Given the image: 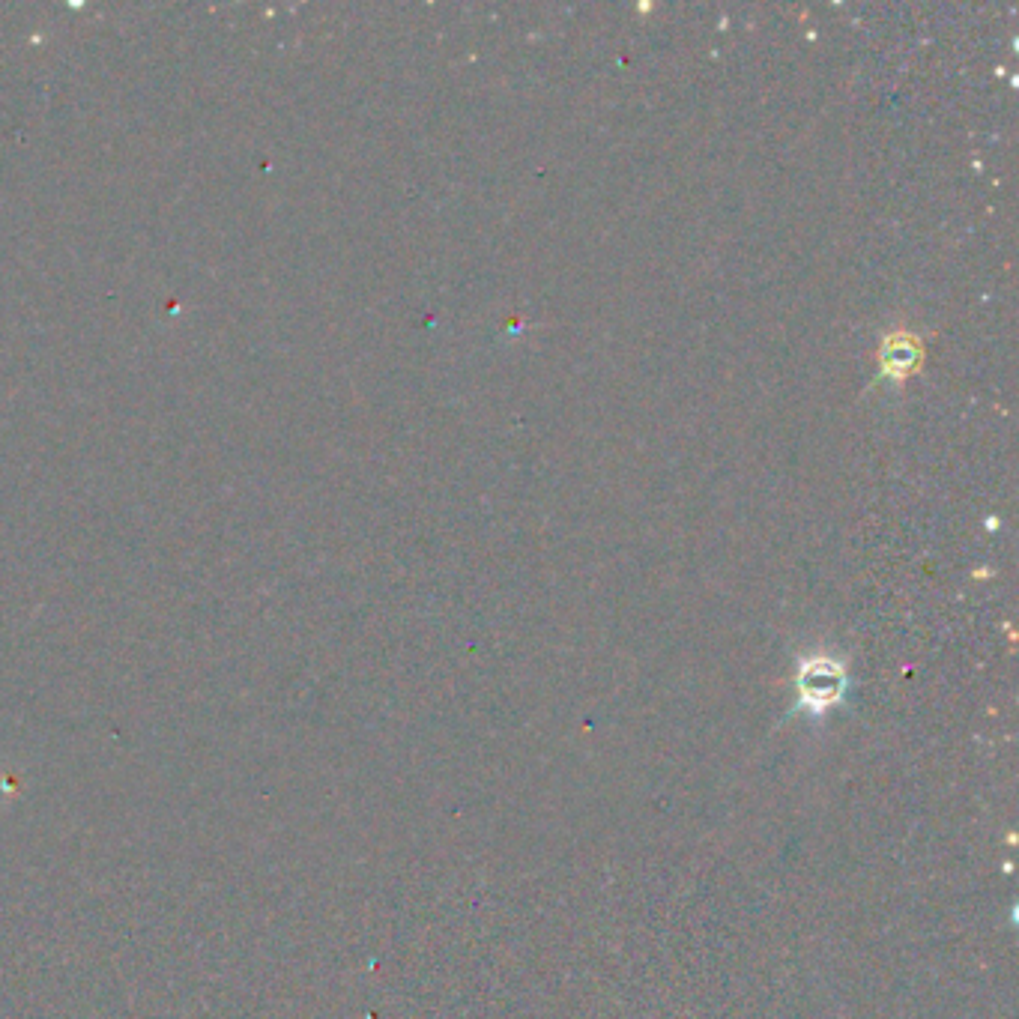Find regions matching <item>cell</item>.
Masks as SVG:
<instances>
[{
  "label": "cell",
  "instance_id": "1",
  "mask_svg": "<svg viewBox=\"0 0 1019 1019\" xmlns=\"http://www.w3.org/2000/svg\"><path fill=\"white\" fill-rule=\"evenodd\" d=\"M843 688V673L837 664L831 661H810L804 670H801V697L807 703H831Z\"/></svg>",
  "mask_w": 1019,
  "mask_h": 1019
},
{
  "label": "cell",
  "instance_id": "2",
  "mask_svg": "<svg viewBox=\"0 0 1019 1019\" xmlns=\"http://www.w3.org/2000/svg\"><path fill=\"white\" fill-rule=\"evenodd\" d=\"M915 359H918V350H915L903 335H900V338H891V341L885 344L882 362H885V371H888V374L903 377V374L915 365Z\"/></svg>",
  "mask_w": 1019,
  "mask_h": 1019
}]
</instances>
